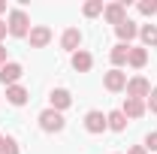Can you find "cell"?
I'll list each match as a JSON object with an SVG mask.
<instances>
[{
	"label": "cell",
	"mask_w": 157,
	"mask_h": 154,
	"mask_svg": "<svg viewBox=\"0 0 157 154\" xmlns=\"http://www.w3.org/2000/svg\"><path fill=\"white\" fill-rule=\"evenodd\" d=\"M6 27H9V37L24 39L27 33H30V15H27L24 9H12L9 18H6Z\"/></svg>",
	"instance_id": "obj_1"
},
{
	"label": "cell",
	"mask_w": 157,
	"mask_h": 154,
	"mask_svg": "<svg viewBox=\"0 0 157 154\" xmlns=\"http://www.w3.org/2000/svg\"><path fill=\"white\" fill-rule=\"evenodd\" d=\"M39 127H42L45 133H60V130L67 127L63 112H55L52 106H48V109H42V112H39Z\"/></svg>",
	"instance_id": "obj_2"
},
{
	"label": "cell",
	"mask_w": 157,
	"mask_h": 154,
	"mask_svg": "<svg viewBox=\"0 0 157 154\" xmlns=\"http://www.w3.org/2000/svg\"><path fill=\"white\" fill-rule=\"evenodd\" d=\"M24 76V67H21L18 60H6L3 67H0V82L6 85V88H12V85H18V79Z\"/></svg>",
	"instance_id": "obj_3"
},
{
	"label": "cell",
	"mask_w": 157,
	"mask_h": 154,
	"mask_svg": "<svg viewBox=\"0 0 157 154\" xmlns=\"http://www.w3.org/2000/svg\"><path fill=\"white\" fill-rule=\"evenodd\" d=\"M124 91H127V97H133V100H145V97L151 94V82H148L145 76H133L130 82H127Z\"/></svg>",
	"instance_id": "obj_4"
},
{
	"label": "cell",
	"mask_w": 157,
	"mask_h": 154,
	"mask_svg": "<svg viewBox=\"0 0 157 154\" xmlns=\"http://www.w3.org/2000/svg\"><path fill=\"white\" fill-rule=\"evenodd\" d=\"M85 130H88V133H103V130H109L106 115H103L100 109H91V112L85 115Z\"/></svg>",
	"instance_id": "obj_5"
},
{
	"label": "cell",
	"mask_w": 157,
	"mask_h": 154,
	"mask_svg": "<svg viewBox=\"0 0 157 154\" xmlns=\"http://www.w3.org/2000/svg\"><path fill=\"white\" fill-rule=\"evenodd\" d=\"M27 39H30V48H45V45L52 42V30H48L45 24H33L30 33H27Z\"/></svg>",
	"instance_id": "obj_6"
},
{
	"label": "cell",
	"mask_w": 157,
	"mask_h": 154,
	"mask_svg": "<svg viewBox=\"0 0 157 154\" xmlns=\"http://www.w3.org/2000/svg\"><path fill=\"white\" fill-rule=\"evenodd\" d=\"M103 88L112 91V94L124 91V88H127V73H121V70H109V73L103 76Z\"/></svg>",
	"instance_id": "obj_7"
},
{
	"label": "cell",
	"mask_w": 157,
	"mask_h": 154,
	"mask_svg": "<svg viewBox=\"0 0 157 154\" xmlns=\"http://www.w3.org/2000/svg\"><path fill=\"white\" fill-rule=\"evenodd\" d=\"M103 18L109 21V24H121V21H127V6L124 3H106V9H103Z\"/></svg>",
	"instance_id": "obj_8"
},
{
	"label": "cell",
	"mask_w": 157,
	"mask_h": 154,
	"mask_svg": "<svg viewBox=\"0 0 157 154\" xmlns=\"http://www.w3.org/2000/svg\"><path fill=\"white\" fill-rule=\"evenodd\" d=\"M48 100H52V109H55V112H63V109H70L73 94H70L67 88H55V91L48 94Z\"/></svg>",
	"instance_id": "obj_9"
},
{
	"label": "cell",
	"mask_w": 157,
	"mask_h": 154,
	"mask_svg": "<svg viewBox=\"0 0 157 154\" xmlns=\"http://www.w3.org/2000/svg\"><path fill=\"white\" fill-rule=\"evenodd\" d=\"M121 112H124L127 118H133V121H136V118H142L145 112H148V109H145V100H133V97H124V106H121Z\"/></svg>",
	"instance_id": "obj_10"
},
{
	"label": "cell",
	"mask_w": 157,
	"mask_h": 154,
	"mask_svg": "<svg viewBox=\"0 0 157 154\" xmlns=\"http://www.w3.org/2000/svg\"><path fill=\"white\" fill-rule=\"evenodd\" d=\"M78 45H82V30H78V27H67L63 37H60V48H67V52H78Z\"/></svg>",
	"instance_id": "obj_11"
},
{
	"label": "cell",
	"mask_w": 157,
	"mask_h": 154,
	"mask_svg": "<svg viewBox=\"0 0 157 154\" xmlns=\"http://www.w3.org/2000/svg\"><path fill=\"white\" fill-rule=\"evenodd\" d=\"M115 33H118V39H121L124 45H130V39L139 37V24H133V21L127 18V21H121V24L115 27Z\"/></svg>",
	"instance_id": "obj_12"
},
{
	"label": "cell",
	"mask_w": 157,
	"mask_h": 154,
	"mask_svg": "<svg viewBox=\"0 0 157 154\" xmlns=\"http://www.w3.org/2000/svg\"><path fill=\"white\" fill-rule=\"evenodd\" d=\"M91 67H94V55H91V52H85V48L73 52V70H76V73H88Z\"/></svg>",
	"instance_id": "obj_13"
},
{
	"label": "cell",
	"mask_w": 157,
	"mask_h": 154,
	"mask_svg": "<svg viewBox=\"0 0 157 154\" xmlns=\"http://www.w3.org/2000/svg\"><path fill=\"white\" fill-rule=\"evenodd\" d=\"M109 58H112V70H121V67L127 64V58H130V45H124V42H118L115 48L109 52Z\"/></svg>",
	"instance_id": "obj_14"
},
{
	"label": "cell",
	"mask_w": 157,
	"mask_h": 154,
	"mask_svg": "<svg viewBox=\"0 0 157 154\" xmlns=\"http://www.w3.org/2000/svg\"><path fill=\"white\" fill-rule=\"evenodd\" d=\"M127 64L133 67V70H142L145 64H148V48H142V45H130V58Z\"/></svg>",
	"instance_id": "obj_15"
},
{
	"label": "cell",
	"mask_w": 157,
	"mask_h": 154,
	"mask_svg": "<svg viewBox=\"0 0 157 154\" xmlns=\"http://www.w3.org/2000/svg\"><path fill=\"white\" fill-rule=\"evenodd\" d=\"M139 37H142V48H157V24H142Z\"/></svg>",
	"instance_id": "obj_16"
},
{
	"label": "cell",
	"mask_w": 157,
	"mask_h": 154,
	"mask_svg": "<svg viewBox=\"0 0 157 154\" xmlns=\"http://www.w3.org/2000/svg\"><path fill=\"white\" fill-rule=\"evenodd\" d=\"M27 88H24V85H12V88H6V100H9V103H12V106H24V103H27Z\"/></svg>",
	"instance_id": "obj_17"
},
{
	"label": "cell",
	"mask_w": 157,
	"mask_h": 154,
	"mask_svg": "<svg viewBox=\"0 0 157 154\" xmlns=\"http://www.w3.org/2000/svg\"><path fill=\"white\" fill-rule=\"evenodd\" d=\"M106 121H109V130H115V133H121V130H127V115H124L121 109H115V112H109V115H106Z\"/></svg>",
	"instance_id": "obj_18"
},
{
	"label": "cell",
	"mask_w": 157,
	"mask_h": 154,
	"mask_svg": "<svg viewBox=\"0 0 157 154\" xmlns=\"http://www.w3.org/2000/svg\"><path fill=\"white\" fill-rule=\"evenodd\" d=\"M103 9H106V3H103V0H88V3L82 6L85 18H97V15H103Z\"/></svg>",
	"instance_id": "obj_19"
},
{
	"label": "cell",
	"mask_w": 157,
	"mask_h": 154,
	"mask_svg": "<svg viewBox=\"0 0 157 154\" xmlns=\"http://www.w3.org/2000/svg\"><path fill=\"white\" fill-rule=\"evenodd\" d=\"M139 12L151 18V15L157 12V0H139Z\"/></svg>",
	"instance_id": "obj_20"
},
{
	"label": "cell",
	"mask_w": 157,
	"mask_h": 154,
	"mask_svg": "<svg viewBox=\"0 0 157 154\" xmlns=\"http://www.w3.org/2000/svg\"><path fill=\"white\" fill-rule=\"evenodd\" d=\"M0 154H18V142H15L12 136H3V148H0Z\"/></svg>",
	"instance_id": "obj_21"
},
{
	"label": "cell",
	"mask_w": 157,
	"mask_h": 154,
	"mask_svg": "<svg viewBox=\"0 0 157 154\" xmlns=\"http://www.w3.org/2000/svg\"><path fill=\"white\" fill-rule=\"evenodd\" d=\"M145 151H157V130H151L145 136Z\"/></svg>",
	"instance_id": "obj_22"
},
{
	"label": "cell",
	"mask_w": 157,
	"mask_h": 154,
	"mask_svg": "<svg viewBox=\"0 0 157 154\" xmlns=\"http://www.w3.org/2000/svg\"><path fill=\"white\" fill-rule=\"evenodd\" d=\"M145 109L157 112V88H151V94H148V103H145Z\"/></svg>",
	"instance_id": "obj_23"
},
{
	"label": "cell",
	"mask_w": 157,
	"mask_h": 154,
	"mask_svg": "<svg viewBox=\"0 0 157 154\" xmlns=\"http://www.w3.org/2000/svg\"><path fill=\"white\" fill-rule=\"evenodd\" d=\"M127 154H148V151H145V145H130Z\"/></svg>",
	"instance_id": "obj_24"
},
{
	"label": "cell",
	"mask_w": 157,
	"mask_h": 154,
	"mask_svg": "<svg viewBox=\"0 0 157 154\" xmlns=\"http://www.w3.org/2000/svg\"><path fill=\"white\" fill-rule=\"evenodd\" d=\"M3 64H6V45L0 42V67H3Z\"/></svg>",
	"instance_id": "obj_25"
},
{
	"label": "cell",
	"mask_w": 157,
	"mask_h": 154,
	"mask_svg": "<svg viewBox=\"0 0 157 154\" xmlns=\"http://www.w3.org/2000/svg\"><path fill=\"white\" fill-rule=\"evenodd\" d=\"M6 33H9V27H6V21H0V39L6 37Z\"/></svg>",
	"instance_id": "obj_26"
},
{
	"label": "cell",
	"mask_w": 157,
	"mask_h": 154,
	"mask_svg": "<svg viewBox=\"0 0 157 154\" xmlns=\"http://www.w3.org/2000/svg\"><path fill=\"white\" fill-rule=\"evenodd\" d=\"M0 12H6V0H0Z\"/></svg>",
	"instance_id": "obj_27"
},
{
	"label": "cell",
	"mask_w": 157,
	"mask_h": 154,
	"mask_svg": "<svg viewBox=\"0 0 157 154\" xmlns=\"http://www.w3.org/2000/svg\"><path fill=\"white\" fill-rule=\"evenodd\" d=\"M0 148H3V133H0Z\"/></svg>",
	"instance_id": "obj_28"
}]
</instances>
